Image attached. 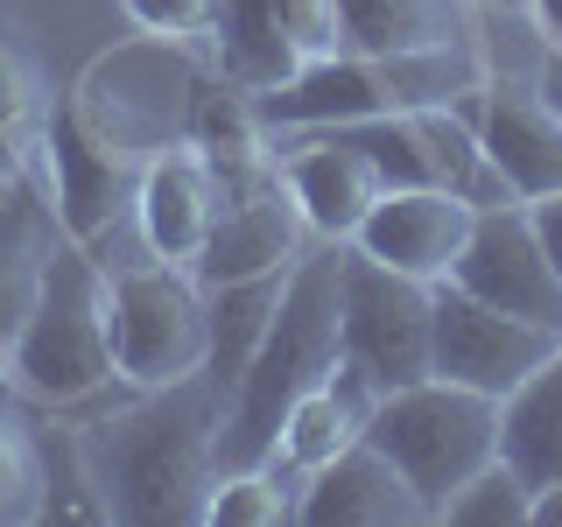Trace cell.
Listing matches in <instances>:
<instances>
[{"label":"cell","mask_w":562,"mask_h":527,"mask_svg":"<svg viewBox=\"0 0 562 527\" xmlns=\"http://www.w3.org/2000/svg\"><path fill=\"white\" fill-rule=\"evenodd\" d=\"M43 162H49V211H57L64 239L105 246V239L120 233V218H134L140 169L120 162V155L105 148V141L85 127L70 105L43 127Z\"/></svg>","instance_id":"cell-11"},{"label":"cell","mask_w":562,"mask_h":527,"mask_svg":"<svg viewBox=\"0 0 562 527\" xmlns=\"http://www.w3.org/2000/svg\"><path fill=\"white\" fill-rule=\"evenodd\" d=\"M120 380L113 330H105V268L92 246L57 239L35 281L22 330L8 338V386L43 408H78Z\"/></svg>","instance_id":"cell-3"},{"label":"cell","mask_w":562,"mask_h":527,"mask_svg":"<svg viewBox=\"0 0 562 527\" xmlns=\"http://www.w3.org/2000/svg\"><path fill=\"white\" fill-rule=\"evenodd\" d=\"M527 211H535V233H541V246H549V260L562 274V198H535Z\"/></svg>","instance_id":"cell-31"},{"label":"cell","mask_w":562,"mask_h":527,"mask_svg":"<svg viewBox=\"0 0 562 527\" xmlns=\"http://www.w3.org/2000/svg\"><path fill=\"white\" fill-rule=\"evenodd\" d=\"M105 330H113V366L127 386H169L204 373V345H211L204 281L162 254L113 268L105 274Z\"/></svg>","instance_id":"cell-5"},{"label":"cell","mask_w":562,"mask_h":527,"mask_svg":"<svg viewBox=\"0 0 562 527\" xmlns=\"http://www.w3.org/2000/svg\"><path fill=\"white\" fill-rule=\"evenodd\" d=\"M471 218H479V204H464L457 190H436V183L380 190L373 211L359 218V233H351V246L415 281H450L457 254L471 239Z\"/></svg>","instance_id":"cell-12"},{"label":"cell","mask_w":562,"mask_h":527,"mask_svg":"<svg viewBox=\"0 0 562 527\" xmlns=\"http://www.w3.org/2000/svg\"><path fill=\"white\" fill-rule=\"evenodd\" d=\"M260 127L274 134H316V127H351V120L394 113V92H386L373 57H351V49H330V57H310L295 78L254 92Z\"/></svg>","instance_id":"cell-14"},{"label":"cell","mask_w":562,"mask_h":527,"mask_svg":"<svg viewBox=\"0 0 562 527\" xmlns=\"http://www.w3.org/2000/svg\"><path fill=\"white\" fill-rule=\"evenodd\" d=\"M274 162H281V183H289V198L303 204V218H310L316 239H351L359 218L373 211V198L386 190L380 169L366 162V148L345 141L338 127L303 134L295 148H281Z\"/></svg>","instance_id":"cell-15"},{"label":"cell","mask_w":562,"mask_h":527,"mask_svg":"<svg viewBox=\"0 0 562 527\" xmlns=\"http://www.w3.org/2000/svg\"><path fill=\"white\" fill-rule=\"evenodd\" d=\"M204 520L211 527H281V520H295V485H281L268 464L218 471V485L204 500Z\"/></svg>","instance_id":"cell-25"},{"label":"cell","mask_w":562,"mask_h":527,"mask_svg":"<svg viewBox=\"0 0 562 527\" xmlns=\"http://www.w3.org/2000/svg\"><path fill=\"white\" fill-rule=\"evenodd\" d=\"M218 169V211H211V233L190 254V274L204 289H225V281H254V274H281L295 268V254L316 239L303 204L281 183V162L268 148L260 155H233Z\"/></svg>","instance_id":"cell-8"},{"label":"cell","mask_w":562,"mask_h":527,"mask_svg":"<svg viewBox=\"0 0 562 527\" xmlns=\"http://www.w3.org/2000/svg\"><path fill=\"white\" fill-rule=\"evenodd\" d=\"M436 520H457V527H535V485H527L506 457H492V464H479L443 506H436Z\"/></svg>","instance_id":"cell-24"},{"label":"cell","mask_w":562,"mask_h":527,"mask_svg":"<svg viewBox=\"0 0 562 527\" xmlns=\"http://www.w3.org/2000/svg\"><path fill=\"white\" fill-rule=\"evenodd\" d=\"M555 345H562L555 330L520 324V316L479 303L457 281H436V310H429V373L436 380H457V386H479V394L506 401Z\"/></svg>","instance_id":"cell-9"},{"label":"cell","mask_w":562,"mask_h":527,"mask_svg":"<svg viewBox=\"0 0 562 527\" xmlns=\"http://www.w3.org/2000/svg\"><path fill=\"white\" fill-rule=\"evenodd\" d=\"M295 520H310V527H408V520H429V506L394 471V457H380L359 436L330 464L310 471L303 500H295Z\"/></svg>","instance_id":"cell-16"},{"label":"cell","mask_w":562,"mask_h":527,"mask_svg":"<svg viewBox=\"0 0 562 527\" xmlns=\"http://www.w3.org/2000/svg\"><path fill=\"white\" fill-rule=\"evenodd\" d=\"M338 303H345V239H310L295 254L281 303L218 422V471H254L281 444V422L316 380L338 373Z\"/></svg>","instance_id":"cell-2"},{"label":"cell","mask_w":562,"mask_h":527,"mask_svg":"<svg viewBox=\"0 0 562 527\" xmlns=\"http://www.w3.org/2000/svg\"><path fill=\"white\" fill-rule=\"evenodd\" d=\"M527 14H535V29L549 43H562V0H527Z\"/></svg>","instance_id":"cell-33"},{"label":"cell","mask_w":562,"mask_h":527,"mask_svg":"<svg viewBox=\"0 0 562 527\" xmlns=\"http://www.w3.org/2000/svg\"><path fill=\"white\" fill-rule=\"evenodd\" d=\"M0 520H43V450L0 386Z\"/></svg>","instance_id":"cell-26"},{"label":"cell","mask_w":562,"mask_h":527,"mask_svg":"<svg viewBox=\"0 0 562 527\" xmlns=\"http://www.w3.org/2000/svg\"><path fill=\"white\" fill-rule=\"evenodd\" d=\"M211 211H218V169H211V155L198 141H169L162 155L140 162L134 218H140V239L162 260H183L190 268V254L211 233Z\"/></svg>","instance_id":"cell-17"},{"label":"cell","mask_w":562,"mask_h":527,"mask_svg":"<svg viewBox=\"0 0 562 527\" xmlns=\"http://www.w3.org/2000/svg\"><path fill=\"white\" fill-rule=\"evenodd\" d=\"M535 527H562V479L535 492Z\"/></svg>","instance_id":"cell-32"},{"label":"cell","mask_w":562,"mask_h":527,"mask_svg":"<svg viewBox=\"0 0 562 527\" xmlns=\"http://www.w3.org/2000/svg\"><path fill=\"white\" fill-rule=\"evenodd\" d=\"M29 155H43V120H35V85L22 57L0 43V183H22Z\"/></svg>","instance_id":"cell-27"},{"label":"cell","mask_w":562,"mask_h":527,"mask_svg":"<svg viewBox=\"0 0 562 527\" xmlns=\"http://www.w3.org/2000/svg\"><path fill=\"white\" fill-rule=\"evenodd\" d=\"M479 120V141L492 155V169L514 183L520 204L562 198V120L549 113V99L535 92V78H485V92L464 105Z\"/></svg>","instance_id":"cell-13"},{"label":"cell","mask_w":562,"mask_h":527,"mask_svg":"<svg viewBox=\"0 0 562 527\" xmlns=\"http://www.w3.org/2000/svg\"><path fill=\"white\" fill-rule=\"evenodd\" d=\"M218 422L225 394L204 373H190L169 386H134L127 408L78 429L99 514L134 527L204 520V500L218 485Z\"/></svg>","instance_id":"cell-1"},{"label":"cell","mask_w":562,"mask_h":527,"mask_svg":"<svg viewBox=\"0 0 562 527\" xmlns=\"http://www.w3.org/2000/svg\"><path fill=\"white\" fill-rule=\"evenodd\" d=\"M366 444L380 457H394V471L422 492V506H429V520H436V506H443L479 464L499 457V401L479 394V386H457V380L429 373V380L394 386V394L373 401Z\"/></svg>","instance_id":"cell-4"},{"label":"cell","mask_w":562,"mask_h":527,"mask_svg":"<svg viewBox=\"0 0 562 527\" xmlns=\"http://www.w3.org/2000/svg\"><path fill=\"white\" fill-rule=\"evenodd\" d=\"M479 8H492V14H527V0H479Z\"/></svg>","instance_id":"cell-34"},{"label":"cell","mask_w":562,"mask_h":527,"mask_svg":"<svg viewBox=\"0 0 562 527\" xmlns=\"http://www.w3.org/2000/svg\"><path fill=\"white\" fill-rule=\"evenodd\" d=\"M457 289H471L479 303L520 316V324H541L562 338V274L549 260V246L535 233V211L527 204H492L471 218V239L450 268Z\"/></svg>","instance_id":"cell-10"},{"label":"cell","mask_w":562,"mask_h":527,"mask_svg":"<svg viewBox=\"0 0 562 527\" xmlns=\"http://www.w3.org/2000/svg\"><path fill=\"white\" fill-rule=\"evenodd\" d=\"M211 49H218V78L239 92H268L303 70L295 43L281 35L274 0H211Z\"/></svg>","instance_id":"cell-19"},{"label":"cell","mask_w":562,"mask_h":527,"mask_svg":"<svg viewBox=\"0 0 562 527\" xmlns=\"http://www.w3.org/2000/svg\"><path fill=\"white\" fill-rule=\"evenodd\" d=\"M281 281H289V268H281V274H254V281H225V289H204V303H211L204 380L218 386L225 401H233L246 359H254L260 330H268V316H274V303H281Z\"/></svg>","instance_id":"cell-22"},{"label":"cell","mask_w":562,"mask_h":527,"mask_svg":"<svg viewBox=\"0 0 562 527\" xmlns=\"http://www.w3.org/2000/svg\"><path fill=\"white\" fill-rule=\"evenodd\" d=\"M499 457L535 492L562 479V345L499 401Z\"/></svg>","instance_id":"cell-18"},{"label":"cell","mask_w":562,"mask_h":527,"mask_svg":"<svg viewBox=\"0 0 562 527\" xmlns=\"http://www.w3.org/2000/svg\"><path fill=\"white\" fill-rule=\"evenodd\" d=\"M127 14L148 35H169V43L211 35V0H127Z\"/></svg>","instance_id":"cell-29"},{"label":"cell","mask_w":562,"mask_h":527,"mask_svg":"<svg viewBox=\"0 0 562 527\" xmlns=\"http://www.w3.org/2000/svg\"><path fill=\"white\" fill-rule=\"evenodd\" d=\"M429 310L436 281H415L345 239V303H338V366L373 394L429 380Z\"/></svg>","instance_id":"cell-7"},{"label":"cell","mask_w":562,"mask_h":527,"mask_svg":"<svg viewBox=\"0 0 562 527\" xmlns=\"http://www.w3.org/2000/svg\"><path fill=\"white\" fill-rule=\"evenodd\" d=\"M471 0H338V35L351 57H394V49L464 43Z\"/></svg>","instance_id":"cell-20"},{"label":"cell","mask_w":562,"mask_h":527,"mask_svg":"<svg viewBox=\"0 0 562 527\" xmlns=\"http://www.w3.org/2000/svg\"><path fill=\"white\" fill-rule=\"evenodd\" d=\"M527 78H535V92L549 99V113L562 120V43H549V35H541V57H535V70H527Z\"/></svg>","instance_id":"cell-30"},{"label":"cell","mask_w":562,"mask_h":527,"mask_svg":"<svg viewBox=\"0 0 562 527\" xmlns=\"http://www.w3.org/2000/svg\"><path fill=\"white\" fill-rule=\"evenodd\" d=\"M198 70H190L183 43L155 35L140 49H120V57H99L92 78L78 85V105L70 113L92 127L120 162H148L169 141H190V105H198Z\"/></svg>","instance_id":"cell-6"},{"label":"cell","mask_w":562,"mask_h":527,"mask_svg":"<svg viewBox=\"0 0 562 527\" xmlns=\"http://www.w3.org/2000/svg\"><path fill=\"white\" fill-rule=\"evenodd\" d=\"M0 386H8V338H0Z\"/></svg>","instance_id":"cell-35"},{"label":"cell","mask_w":562,"mask_h":527,"mask_svg":"<svg viewBox=\"0 0 562 527\" xmlns=\"http://www.w3.org/2000/svg\"><path fill=\"white\" fill-rule=\"evenodd\" d=\"M274 14H281V35L295 43V57H330V49H345V35H338V0H274Z\"/></svg>","instance_id":"cell-28"},{"label":"cell","mask_w":562,"mask_h":527,"mask_svg":"<svg viewBox=\"0 0 562 527\" xmlns=\"http://www.w3.org/2000/svg\"><path fill=\"white\" fill-rule=\"evenodd\" d=\"M373 386L366 380H351L345 366L330 380H316L303 401L289 408V422H281V444H274V457H289L295 471H316V464H330L345 444H359L366 436V415H373Z\"/></svg>","instance_id":"cell-21"},{"label":"cell","mask_w":562,"mask_h":527,"mask_svg":"<svg viewBox=\"0 0 562 527\" xmlns=\"http://www.w3.org/2000/svg\"><path fill=\"white\" fill-rule=\"evenodd\" d=\"M64 239L57 211L43 204H0V338H14L22 330V316L35 303V281H43V260L49 246Z\"/></svg>","instance_id":"cell-23"}]
</instances>
